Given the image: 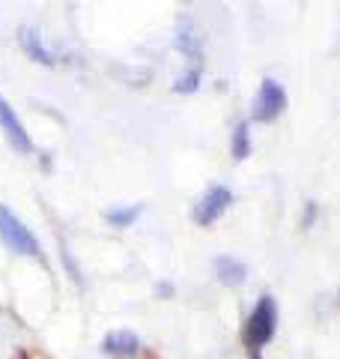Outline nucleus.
<instances>
[{"label": "nucleus", "instance_id": "nucleus-12", "mask_svg": "<svg viewBox=\"0 0 340 359\" xmlns=\"http://www.w3.org/2000/svg\"><path fill=\"white\" fill-rule=\"evenodd\" d=\"M251 359H260V351H254V353H251Z\"/></svg>", "mask_w": 340, "mask_h": 359}, {"label": "nucleus", "instance_id": "nucleus-8", "mask_svg": "<svg viewBox=\"0 0 340 359\" xmlns=\"http://www.w3.org/2000/svg\"><path fill=\"white\" fill-rule=\"evenodd\" d=\"M215 273H218V278L224 285H230V287H239L245 278H248V266L242 261H236V257H215Z\"/></svg>", "mask_w": 340, "mask_h": 359}, {"label": "nucleus", "instance_id": "nucleus-10", "mask_svg": "<svg viewBox=\"0 0 340 359\" xmlns=\"http://www.w3.org/2000/svg\"><path fill=\"white\" fill-rule=\"evenodd\" d=\"M141 212H143L141 204H134V207H120V210H108V212H105V222L113 224V228H129V224L138 219Z\"/></svg>", "mask_w": 340, "mask_h": 359}, {"label": "nucleus", "instance_id": "nucleus-9", "mask_svg": "<svg viewBox=\"0 0 340 359\" xmlns=\"http://www.w3.org/2000/svg\"><path fill=\"white\" fill-rule=\"evenodd\" d=\"M230 150H233V159L236 162H242L251 156V132H248V123H239V126L233 129V144H230Z\"/></svg>", "mask_w": 340, "mask_h": 359}, {"label": "nucleus", "instance_id": "nucleus-2", "mask_svg": "<svg viewBox=\"0 0 340 359\" xmlns=\"http://www.w3.org/2000/svg\"><path fill=\"white\" fill-rule=\"evenodd\" d=\"M0 240H3L9 249L18 252V255H33V257L42 255L39 240L33 237V233L24 228V222H21L15 212L9 207H3V204H0Z\"/></svg>", "mask_w": 340, "mask_h": 359}, {"label": "nucleus", "instance_id": "nucleus-1", "mask_svg": "<svg viewBox=\"0 0 340 359\" xmlns=\"http://www.w3.org/2000/svg\"><path fill=\"white\" fill-rule=\"evenodd\" d=\"M275 330H278V306H275V299L266 294L257 299L254 311L248 314V320H245V332H242L245 344L251 347V351H260L263 344L275 339Z\"/></svg>", "mask_w": 340, "mask_h": 359}, {"label": "nucleus", "instance_id": "nucleus-4", "mask_svg": "<svg viewBox=\"0 0 340 359\" xmlns=\"http://www.w3.org/2000/svg\"><path fill=\"white\" fill-rule=\"evenodd\" d=\"M230 204H233V192H230V189H227V186H212L209 192L197 201V207H194V222L206 228V224L218 222Z\"/></svg>", "mask_w": 340, "mask_h": 359}, {"label": "nucleus", "instance_id": "nucleus-7", "mask_svg": "<svg viewBox=\"0 0 340 359\" xmlns=\"http://www.w3.org/2000/svg\"><path fill=\"white\" fill-rule=\"evenodd\" d=\"M18 42H21V48L27 51V57H33L36 63H42V66H54V63H57L54 54L45 48V42H42V36H39L36 30L21 27V30H18Z\"/></svg>", "mask_w": 340, "mask_h": 359}, {"label": "nucleus", "instance_id": "nucleus-6", "mask_svg": "<svg viewBox=\"0 0 340 359\" xmlns=\"http://www.w3.org/2000/svg\"><path fill=\"white\" fill-rule=\"evenodd\" d=\"M101 351H105L108 356H113V359H132V356L141 353V339L129 330H117V332L105 335Z\"/></svg>", "mask_w": 340, "mask_h": 359}, {"label": "nucleus", "instance_id": "nucleus-11", "mask_svg": "<svg viewBox=\"0 0 340 359\" xmlns=\"http://www.w3.org/2000/svg\"><path fill=\"white\" fill-rule=\"evenodd\" d=\"M197 84H200V66H194L188 75L179 78V81L173 84V90H176V93H194Z\"/></svg>", "mask_w": 340, "mask_h": 359}, {"label": "nucleus", "instance_id": "nucleus-5", "mask_svg": "<svg viewBox=\"0 0 340 359\" xmlns=\"http://www.w3.org/2000/svg\"><path fill=\"white\" fill-rule=\"evenodd\" d=\"M0 129H3L6 141L13 144V147H15L18 153H30V150H33V141H30V135L24 132V126H21L18 114H15V111H13V105H9L3 96H0Z\"/></svg>", "mask_w": 340, "mask_h": 359}, {"label": "nucleus", "instance_id": "nucleus-3", "mask_svg": "<svg viewBox=\"0 0 340 359\" xmlns=\"http://www.w3.org/2000/svg\"><path fill=\"white\" fill-rule=\"evenodd\" d=\"M283 108H287V90H283L278 81L266 78V81L260 84L257 99H254V120L271 123L283 114Z\"/></svg>", "mask_w": 340, "mask_h": 359}]
</instances>
